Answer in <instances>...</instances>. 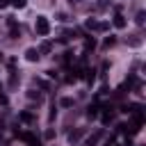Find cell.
Segmentation results:
<instances>
[{
	"mask_svg": "<svg viewBox=\"0 0 146 146\" xmlns=\"http://www.w3.org/2000/svg\"><path fill=\"white\" fill-rule=\"evenodd\" d=\"M34 30H36L39 36H48V34H50V23H48V18H46V16H36Z\"/></svg>",
	"mask_w": 146,
	"mask_h": 146,
	"instance_id": "cell-1",
	"label": "cell"
},
{
	"mask_svg": "<svg viewBox=\"0 0 146 146\" xmlns=\"http://www.w3.org/2000/svg\"><path fill=\"white\" fill-rule=\"evenodd\" d=\"M25 59H27V62H36V59H39V50H36V48H27V50H25Z\"/></svg>",
	"mask_w": 146,
	"mask_h": 146,
	"instance_id": "cell-2",
	"label": "cell"
},
{
	"mask_svg": "<svg viewBox=\"0 0 146 146\" xmlns=\"http://www.w3.org/2000/svg\"><path fill=\"white\" fill-rule=\"evenodd\" d=\"M112 23H114V27H119V30H123V27H125V16H123V14H116Z\"/></svg>",
	"mask_w": 146,
	"mask_h": 146,
	"instance_id": "cell-3",
	"label": "cell"
},
{
	"mask_svg": "<svg viewBox=\"0 0 146 146\" xmlns=\"http://www.w3.org/2000/svg\"><path fill=\"white\" fill-rule=\"evenodd\" d=\"M100 137H103V132H100V130H98V132H96V135H91V137H89V139H87V141H84V146H94V144H96V141H98V139H100Z\"/></svg>",
	"mask_w": 146,
	"mask_h": 146,
	"instance_id": "cell-4",
	"label": "cell"
},
{
	"mask_svg": "<svg viewBox=\"0 0 146 146\" xmlns=\"http://www.w3.org/2000/svg\"><path fill=\"white\" fill-rule=\"evenodd\" d=\"M82 135H84V130H75V132H71V135H68V141H71V144H75Z\"/></svg>",
	"mask_w": 146,
	"mask_h": 146,
	"instance_id": "cell-5",
	"label": "cell"
},
{
	"mask_svg": "<svg viewBox=\"0 0 146 146\" xmlns=\"http://www.w3.org/2000/svg\"><path fill=\"white\" fill-rule=\"evenodd\" d=\"M114 43H116V36H112V34H110V36L103 41V46H105V48H110V46H114Z\"/></svg>",
	"mask_w": 146,
	"mask_h": 146,
	"instance_id": "cell-6",
	"label": "cell"
},
{
	"mask_svg": "<svg viewBox=\"0 0 146 146\" xmlns=\"http://www.w3.org/2000/svg\"><path fill=\"white\" fill-rule=\"evenodd\" d=\"M59 105H62V107H71V105H73V98H68V96H64V98L59 100Z\"/></svg>",
	"mask_w": 146,
	"mask_h": 146,
	"instance_id": "cell-7",
	"label": "cell"
},
{
	"mask_svg": "<svg viewBox=\"0 0 146 146\" xmlns=\"http://www.w3.org/2000/svg\"><path fill=\"white\" fill-rule=\"evenodd\" d=\"M41 52H50V43H48V41H43V43H41V48H39V55H41Z\"/></svg>",
	"mask_w": 146,
	"mask_h": 146,
	"instance_id": "cell-8",
	"label": "cell"
},
{
	"mask_svg": "<svg viewBox=\"0 0 146 146\" xmlns=\"http://www.w3.org/2000/svg\"><path fill=\"white\" fill-rule=\"evenodd\" d=\"M84 73H87V75H84V78H87V80H89V82H94V78H96V75H94V73H96V71H94V68H87V71H84Z\"/></svg>",
	"mask_w": 146,
	"mask_h": 146,
	"instance_id": "cell-9",
	"label": "cell"
},
{
	"mask_svg": "<svg viewBox=\"0 0 146 146\" xmlns=\"http://www.w3.org/2000/svg\"><path fill=\"white\" fill-rule=\"evenodd\" d=\"M87 27H89V30H98V23H96L94 18H89V21H87Z\"/></svg>",
	"mask_w": 146,
	"mask_h": 146,
	"instance_id": "cell-10",
	"label": "cell"
},
{
	"mask_svg": "<svg viewBox=\"0 0 146 146\" xmlns=\"http://www.w3.org/2000/svg\"><path fill=\"white\" fill-rule=\"evenodd\" d=\"M11 5H14L16 9H23V7H25V0H11Z\"/></svg>",
	"mask_w": 146,
	"mask_h": 146,
	"instance_id": "cell-11",
	"label": "cell"
},
{
	"mask_svg": "<svg viewBox=\"0 0 146 146\" xmlns=\"http://www.w3.org/2000/svg\"><path fill=\"white\" fill-rule=\"evenodd\" d=\"M135 21H137V25H144V11H139V14H137V18H135Z\"/></svg>",
	"mask_w": 146,
	"mask_h": 146,
	"instance_id": "cell-12",
	"label": "cell"
},
{
	"mask_svg": "<svg viewBox=\"0 0 146 146\" xmlns=\"http://www.w3.org/2000/svg\"><path fill=\"white\" fill-rule=\"evenodd\" d=\"M107 27H110V23H105V21H103V23H98V30H100V32H105Z\"/></svg>",
	"mask_w": 146,
	"mask_h": 146,
	"instance_id": "cell-13",
	"label": "cell"
},
{
	"mask_svg": "<svg viewBox=\"0 0 146 146\" xmlns=\"http://www.w3.org/2000/svg\"><path fill=\"white\" fill-rule=\"evenodd\" d=\"M130 46H141V39H139V36H135V39H130Z\"/></svg>",
	"mask_w": 146,
	"mask_h": 146,
	"instance_id": "cell-14",
	"label": "cell"
},
{
	"mask_svg": "<svg viewBox=\"0 0 146 146\" xmlns=\"http://www.w3.org/2000/svg\"><path fill=\"white\" fill-rule=\"evenodd\" d=\"M84 48H87V50L94 48V39H87V41H84Z\"/></svg>",
	"mask_w": 146,
	"mask_h": 146,
	"instance_id": "cell-15",
	"label": "cell"
},
{
	"mask_svg": "<svg viewBox=\"0 0 146 146\" xmlns=\"http://www.w3.org/2000/svg\"><path fill=\"white\" fill-rule=\"evenodd\" d=\"M21 119H23V121H32V116H30L27 112H23V114H21Z\"/></svg>",
	"mask_w": 146,
	"mask_h": 146,
	"instance_id": "cell-16",
	"label": "cell"
},
{
	"mask_svg": "<svg viewBox=\"0 0 146 146\" xmlns=\"http://www.w3.org/2000/svg\"><path fill=\"white\" fill-rule=\"evenodd\" d=\"M7 5H9V0H0V9H5Z\"/></svg>",
	"mask_w": 146,
	"mask_h": 146,
	"instance_id": "cell-17",
	"label": "cell"
},
{
	"mask_svg": "<svg viewBox=\"0 0 146 146\" xmlns=\"http://www.w3.org/2000/svg\"><path fill=\"white\" fill-rule=\"evenodd\" d=\"M107 146H121V144H107Z\"/></svg>",
	"mask_w": 146,
	"mask_h": 146,
	"instance_id": "cell-18",
	"label": "cell"
},
{
	"mask_svg": "<svg viewBox=\"0 0 146 146\" xmlns=\"http://www.w3.org/2000/svg\"><path fill=\"white\" fill-rule=\"evenodd\" d=\"M71 2H73V0H71ZM75 2H80V0H75Z\"/></svg>",
	"mask_w": 146,
	"mask_h": 146,
	"instance_id": "cell-19",
	"label": "cell"
}]
</instances>
